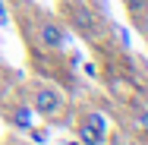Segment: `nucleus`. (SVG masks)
Wrapping results in <instances>:
<instances>
[{"label":"nucleus","instance_id":"obj_1","mask_svg":"<svg viewBox=\"0 0 148 145\" xmlns=\"http://www.w3.org/2000/svg\"><path fill=\"white\" fill-rule=\"evenodd\" d=\"M57 107H60V95L54 88H41V91L35 95V111H38V114H54Z\"/></svg>","mask_w":148,"mask_h":145},{"label":"nucleus","instance_id":"obj_2","mask_svg":"<svg viewBox=\"0 0 148 145\" xmlns=\"http://www.w3.org/2000/svg\"><path fill=\"white\" fill-rule=\"evenodd\" d=\"M41 44L44 47H60L63 44V29H57L54 22H44L41 25Z\"/></svg>","mask_w":148,"mask_h":145},{"label":"nucleus","instance_id":"obj_3","mask_svg":"<svg viewBox=\"0 0 148 145\" xmlns=\"http://www.w3.org/2000/svg\"><path fill=\"white\" fill-rule=\"evenodd\" d=\"M13 123H16L19 129H29V126H32V111H29V107H19L16 117H13Z\"/></svg>","mask_w":148,"mask_h":145},{"label":"nucleus","instance_id":"obj_4","mask_svg":"<svg viewBox=\"0 0 148 145\" xmlns=\"http://www.w3.org/2000/svg\"><path fill=\"white\" fill-rule=\"evenodd\" d=\"M88 126L98 133V136H104V129H107V120H104V114H91V117H88Z\"/></svg>","mask_w":148,"mask_h":145},{"label":"nucleus","instance_id":"obj_5","mask_svg":"<svg viewBox=\"0 0 148 145\" xmlns=\"http://www.w3.org/2000/svg\"><path fill=\"white\" fill-rule=\"evenodd\" d=\"M79 136H82V142H88V145H98V142H101V139H104V136H98V133L91 129L88 123H85V126L79 129Z\"/></svg>","mask_w":148,"mask_h":145},{"label":"nucleus","instance_id":"obj_6","mask_svg":"<svg viewBox=\"0 0 148 145\" xmlns=\"http://www.w3.org/2000/svg\"><path fill=\"white\" fill-rule=\"evenodd\" d=\"M79 25H82V29H91V13L79 10Z\"/></svg>","mask_w":148,"mask_h":145},{"label":"nucleus","instance_id":"obj_7","mask_svg":"<svg viewBox=\"0 0 148 145\" xmlns=\"http://www.w3.org/2000/svg\"><path fill=\"white\" fill-rule=\"evenodd\" d=\"M139 123H142V126L148 129V111H142V114H139Z\"/></svg>","mask_w":148,"mask_h":145}]
</instances>
